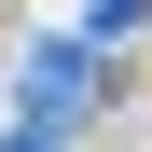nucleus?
I'll return each instance as SVG.
<instances>
[{
  "label": "nucleus",
  "mask_w": 152,
  "mask_h": 152,
  "mask_svg": "<svg viewBox=\"0 0 152 152\" xmlns=\"http://www.w3.org/2000/svg\"><path fill=\"white\" fill-rule=\"evenodd\" d=\"M14 97H28V124H69V111H83V42H42Z\"/></svg>",
  "instance_id": "1"
},
{
  "label": "nucleus",
  "mask_w": 152,
  "mask_h": 152,
  "mask_svg": "<svg viewBox=\"0 0 152 152\" xmlns=\"http://www.w3.org/2000/svg\"><path fill=\"white\" fill-rule=\"evenodd\" d=\"M0 152H56V138H0Z\"/></svg>",
  "instance_id": "2"
}]
</instances>
